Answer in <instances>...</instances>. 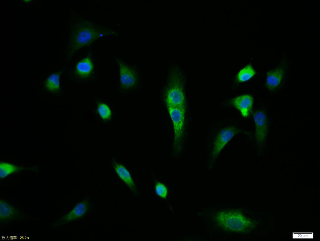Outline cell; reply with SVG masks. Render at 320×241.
I'll return each instance as SVG.
<instances>
[{"instance_id":"cell-1","label":"cell","mask_w":320,"mask_h":241,"mask_svg":"<svg viewBox=\"0 0 320 241\" xmlns=\"http://www.w3.org/2000/svg\"><path fill=\"white\" fill-rule=\"evenodd\" d=\"M215 221L217 226L221 229L238 233H246L251 224L249 219L237 209H227L217 213Z\"/></svg>"},{"instance_id":"cell-2","label":"cell","mask_w":320,"mask_h":241,"mask_svg":"<svg viewBox=\"0 0 320 241\" xmlns=\"http://www.w3.org/2000/svg\"><path fill=\"white\" fill-rule=\"evenodd\" d=\"M165 101L167 107L184 108L185 95L179 77L174 76L169 80L165 90Z\"/></svg>"},{"instance_id":"cell-3","label":"cell","mask_w":320,"mask_h":241,"mask_svg":"<svg viewBox=\"0 0 320 241\" xmlns=\"http://www.w3.org/2000/svg\"><path fill=\"white\" fill-rule=\"evenodd\" d=\"M172 120L174 129V146L178 151L181 150L184 135V108L167 107Z\"/></svg>"},{"instance_id":"cell-4","label":"cell","mask_w":320,"mask_h":241,"mask_svg":"<svg viewBox=\"0 0 320 241\" xmlns=\"http://www.w3.org/2000/svg\"><path fill=\"white\" fill-rule=\"evenodd\" d=\"M102 31L97 30L91 25H82L79 26L73 37L74 48L78 49L84 46H88L98 38Z\"/></svg>"},{"instance_id":"cell-5","label":"cell","mask_w":320,"mask_h":241,"mask_svg":"<svg viewBox=\"0 0 320 241\" xmlns=\"http://www.w3.org/2000/svg\"><path fill=\"white\" fill-rule=\"evenodd\" d=\"M117 61L120 67L121 88L126 90L133 88L136 87L138 83V76L136 72L121 59H118Z\"/></svg>"},{"instance_id":"cell-6","label":"cell","mask_w":320,"mask_h":241,"mask_svg":"<svg viewBox=\"0 0 320 241\" xmlns=\"http://www.w3.org/2000/svg\"><path fill=\"white\" fill-rule=\"evenodd\" d=\"M238 132L235 127L230 126L225 128L218 133L214 141L212 156L216 158L227 143Z\"/></svg>"},{"instance_id":"cell-7","label":"cell","mask_w":320,"mask_h":241,"mask_svg":"<svg viewBox=\"0 0 320 241\" xmlns=\"http://www.w3.org/2000/svg\"><path fill=\"white\" fill-rule=\"evenodd\" d=\"M255 125V138L258 143H264L267 137L268 125L267 113L265 111L259 109L253 114Z\"/></svg>"},{"instance_id":"cell-8","label":"cell","mask_w":320,"mask_h":241,"mask_svg":"<svg viewBox=\"0 0 320 241\" xmlns=\"http://www.w3.org/2000/svg\"><path fill=\"white\" fill-rule=\"evenodd\" d=\"M90 203L89 198L87 197L78 203L70 212L63 217L62 220L66 222L80 219L83 217L90 210Z\"/></svg>"},{"instance_id":"cell-9","label":"cell","mask_w":320,"mask_h":241,"mask_svg":"<svg viewBox=\"0 0 320 241\" xmlns=\"http://www.w3.org/2000/svg\"><path fill=\"white\" fill-rule=\"evenodd\" d=\"M253 103V98L249 94L238 96L232 100L233 105L241 112L244 117L248 116L251 110Z\"/></svg>"},{"instance_id":"cell-10","label":"cell","mask_w":320,"mask_h":241,"mask_svg":"<svg viewBox=\"0 0 320 241\" xmlns=\"http://www.w3.org/2000/svg\"><path fill=\"white\" fill-rule=\"evenodd\" d=\"M283 78V70L281 68H276L267 72L266 86L270 91H274L278 89L281 85Z\"/></svg>"},{"instance_id":"cell-11","label":"cell","mask_w":320,"mask_h":241,"mask_svg":"<svg viewBox=\"0 0 320 241\" xmlns=\"http://www.w3.org/2000/svg\"><path fill=\"white\" fill-rule=\"evenodd\" d=\"M93 70V64L91 59L86 57L79 61L75 68L76 74L81 78H86L91 74Z\"/></svg>"},{"instance_id":"cell-12","label":"cell","mask_w":320,"mask_h":241,"mask_svg":"<svg viewBox=\"0 0 320 241\" xmlns=\"http://www.w3.org/2000/svg\"><path fill=\"white\" fill-rule=\"evenodd\" d=\"M113 166L120 178L124 182L132 191H136L134 182L130 173L125 167L121 164L114 163Z\"/></svg>"},{"instance_id":"cell-13","label":"cell","mask_w":320,"mask_h":241,"mask_svg":"<svg viewBox=\"0 0 320 241\" xmlns=\"http://www.w3.org/2000/svg\"><path fill=\"white\" fill-rule=\"evenodd\" d=\"M61 74L60 72L53 73L45 81V88L49 92L58 93L60 91L59 79Z\"/></svg>"},{"instance_id":"cell-14","label":"cell","mask_w":320,"mask_h":241,"mask_svg":"<svg viewBox=\"0 0 320 241\" xmlns=\"http://www.w3.org/2000/svg\"><path fill=\"white\" fill-rule=\"evenodd\" d=\"M17 213L16 209L12 205L3 200L0 201L1 221L12 218Z\"/></svg>"},{"instance_id":"cell-15","label":"cell","mask_w":320,"mask_h":241,"mask_svg":"<svg viewBox=\"0 0 320 241\" xmlns=\"http://www.w3.org/2000/svg\"><path fill=\"white\" fill-rule=\"evenodd\" d=\"M255 74V71L251 65H248L242 69L237 75V80L240 82L247 81Z\"/></svg>"},{"instance_id":"cell-16","label":"cell","mask_w":320,"mask_h":241,"mask_svg":"<svg viewBox=\"0 0 320 241\" xmlns=\"http://www.w3.org/2000/svg\"><path fill=\"white\" fill-rule=\"evenodd\" d=\"M19 170V168L12 163H1L0 178H3L12 173H15Z\"/></svg>"},{"instance_id":"cell-17","label":"cell","mask_w":320,"mask_h":241,"mask_svg":"<svg viewBox=\"0 0 320 241\" xmlns=\"http://www.w3.org/2000/svg\"><path fill=\"white\" fill-rule=\"evenodd\" d=\"M98 111L103 120H107L111 118V111L108 106L105 104H99L98 106Z\"/></svg>"},{"instance_id":"cell-18","label":"cell","mask_w":320,"mask_h":241,"mask_svg":"<svg viewBox=\"0 0 320 241\" xmlns=\"http://www.w3.org/2000/svg\"><path fill=\"white\" fill-rule=\"evenodd\" d=\"M155 188L156 193L158 196L162 198H166L167 193V190L164 184L158 183L156 184Z\"/></svg>"}]
</instances>
